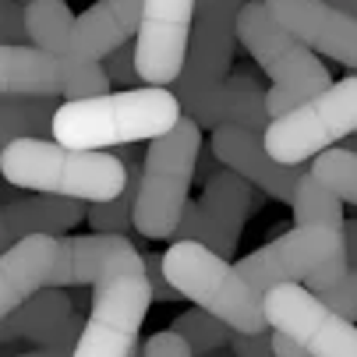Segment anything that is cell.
Masks as SVG:
<instances>
[{"instance_id": "obj_1", "label": "cell", "mask_w": 357, "mask_h": 357, "mask_svg": "<svg viewBox=\"0 0 357 357\" xmlns=\"http://www.w3.org/2000/svg\"><path fill=\"white\" fill-rule=\"evenodd\" d=\"M68 283L92 287V312L82 326L75 357H131L152 304L145 251L131 237L114 234L61 237L50 287L61 290Z\"/></svg>"}, {"instance_id": "obj_2", "label": "cell", "mask_w": 357, "mask_h": 357, "mask_svg": "<svg viewBox=\"0 0 357 357\" xmlns=\"http://www.w3.org/2000/svg\"><path fill=\"white\" fill-rule=\"evenodd\" d=\"M184 110L170 89L142 85L89 99H68L57 110L54 138L71 149L107 152L135 142H156L181 124Z\"/></svg>"}, {"instance_id": "obj_3", "label": "cell", "mask_w": 357, "mask_h": 357, "mask_svg": "<svg viewBox=\"0 0 357 357\" xmlns=\"http://www.w3.org/2000/svg\"><path fill=\"white\" fill-rule=\"evenodd\" d=\"M0 174L18 191L78 198L85 206L114 202L128 188V167L114 152L71 149L57 138H22L0 149Z\"/></svg>"}, {"instance_id": "obj_4", "label": "cell", "mask_w": 357, "mask_h": 357, "mask_svg": "<svg viewBox=\"0 0 357 357\" xmlns=\"http://www.w3.org/2000/svg\"><path fill=\"white\" fill-rule=\"evenodd\" d=\"M163 276L181 290L184 301L216 315L234 333H244V336L269 333L262 294L244 280V273L234 262L209 251L206 244L174 241L163 255Z\"/></svg>"}, {"instance_id": "obj_5", "label": "cell", "mask_w": 357, "mask_h": 357, "mask_svg": "<svg viewBox=\"0 0 357 357\" xmlns=\"http://www.w3.org/2000/svg\"><path fill=\"white\" fill-rule=\"evenodd\" d=\"M237 43L259 61V68L273 78L269 85V117H283L294 107L308 103L312 96L333 85L329 68L315 57L297 36H290L266 0H248L237 18Z\"/></svg>"}, {"instance_id": "obj_6", "label": "cell", "mask_w": 357, "mask_h": 357, "mask_svg": "<svg viewBox=\"0 0 357 357\" xmlns=\"http://www.w3.org/2000/svg\"><path fill=\"white\" fill-rule=\"evenodd\" d=\"M202 160V128L191 117H181V124L149 142L142 156V188L135 206V230L149 241L177 237L181 216L188 209V195L195 184V170Z\"/></svg>"}, {"instance_id": "obj_7", "label": "cell", "mask_w": 357, "mask_h": 357, "mask_svg": "<svg viewBox=\"0 0 357 357\" xmlns=\"http://www.w3.org/2000/svg\"><path fill=\"white\" fill-rule=\"evenodd\" d=\"M343 230L326 227V223L294 227L283 237L262 244L259 251H251L237 269L244 273V280L262 297L273 287L301 283V280H308V290L319 294V290L333 287L336 280H343L347 269H350V262H347V234Z\"/></svg>"}, {"instance_id": "obj_8", "label": "cell", "mask_w": 357, "mask_h": 357, "mask_svg": "<svg viewBox=\"0 0 357 357\" xmlns=\"http://www.w3.org/2000/svg\"><path fill=\"white\" fill-rule=\"evenodd\" d=\"M350 135H357V75L333 82L308 103L294 107L283 117H273L262 142L273 160L301 167L322 156L326 149H336Z\"/></svg>"}, {"instance_id": "obj_9", "label": "cell", "mask_w": 357, "mask_h": 357, "mask_svg": "<svg viewBox=\"0 0 357 357\" xmlns=\"http://www.w3.org/2000/svg\"><path fill=\"white\" fill-rule=\"evenodd\" d=\"M110 78L103 64L54 57L46 50L25 46H0V96H50V99H89L107 96Z\"/></svg>"}, {"instance_id": "obj_10", "label": "cell", "mask_w": 357, "mask_h": 357, "mask_svg": "<svg viewBox=\"0 0 357 357\" xmlns=\"http://www.w3.org/2000/svg\"><path fill=\"white\" fill-rule=\"evenodd\" d=\"M262 304L269 329L287 333L312 357H357V322L336 315L308 287L301 283L273 287L262 297Z\"/></svg>"}, {"instance_id": "obj_11", "label": "cell", "mask_w": 357, "mask_h": 357, "mask_svg": "<svg viewBox=\"0 0 357 357\" xmlns=\"http://www.w3.org/2000/svg\"><path fill=\"white\" fill-rule=\"evenodd\" d=\"M248 0H198L195 4V29L188 46L184 75L174 82V96L188 99L206 89H216L234 71V43H237V18Z\"/></svg>"}, {"instance_id": "obj_12", "label": "cell", "mask_w": 357, "mask_h": 357, "mask_svg": "<svg viewBox=\"0 0 357 357\" xmlns=\"http://www.w3.org/2000/svg\"><path fill=\"white\" fill-rule=\"evenodd\" d=\"M198 0H145L135 36V64L145 85H174L184 75Z\"/></svg>"}, {"instance_id": "obj_13", "label": "cell", "mask_w": 357, "mask_h": 357, "mask_svg": "<svg viewBox=\"0 0 357 357\" xmlns=\"http://www.w3.org/2000/svg\"><path fill=\"white\" fill-rule=\"evenodd\" d=\"M255 184H248L234 170H220L206 181L198 202H188V209L177 227V241H198L216 255H234L241 241V227L255 209Z\"/></svg>"}, {"instance_id": "obj_14", "label": "cell", "mask_w": 357, "mask_h": 357, "mask_svg": "<svg viewBox=\"0 0 357 357\" xmlns=\"http://www.w3.org/2000/svg\"><path fill=\"white\" fill-rule=\"evenodd\" d=\"M276 22L308 50L357 71V18L336 11L326 0H266Z\"/></svg>"}, {"instance_id": "obj_15", "label": "cell", "mask_w": 357, "mask_h": 357, "mask_svg": "<svg viewBox=\"0 0 357 357\" xmlns=\"http://www.w3.org/2000/svg\"><path fill=\"white\" fill-rule=\"evenodd\" d=\"M181 110L198 128H209V131H216V128H248V131L266 135V128L273 124V117H269V89H262L244 71H234L216 89H206L198 96L181 99Z\"/></svg>"}, {"instance_id": "obj_16", "label": "cell", "mask_w": 357, "mask_h": 357, "mask_svg": "<svg viewBox=\"0 0 357 357\" xmlns=\"http://www.w3.org/2000/svg\"><path fill=\"white\" fill-rule=\"evenodd\" d=\"M213 156L227 170L241 174L248 184L262 188L276 202H294L297 181L304 177V167H287V163L273 160L262 135L248 131V128H216L213 131Z\"/></svg>"}, {"instance_id": "obj_17", "label": "cell", "mask_w": 357, "mask_h": 357, "mask_svg": "<svg viewBox=\"0 0 357 357\" xmlns=\"http://www.w3.org/2000/svg\"><path fill=\"white\" fill-rule=\"evenodd\" d=\"M61 237H22L0 255V322L50 287L57 269Z\"/></svg>"}, {"instance_id": "obj_18", "label": "cell", "mask_w": 357, "mask_h": 357, "mask_svg": "<svg viewBox=\"0 0 357 357\" xmlns=\"http://www.w3.org/2000/svg\"><path fill=\"white\" fill-rule=\"evenodd\" d=\"M145 0H99L85 15L75 18L71 54L78 61L103 64L114 50H121L131 36H138Z\"/></svg>"}, {"instance_id": "obj_19", "label": "cell", "mask_w": 357, "mask_h": 357, "mask_svg": "<svg viewBox=\"0 0 357 357\" xmlns=\"http://www.w3.org/2000/svg\"><path fill=\"white\" fill-rule=\"evenodd\" d=\"M8 230L15 241L22 237H68L71 227L89 220V206L78 198H57V195H22L8 206H0Z\"/></svg>"}, {"instance_id": "obj_20", "label": "cell", "mask_w": 357, "mask_h": 357, "mask_svg": "<svg viewBox=\"0 0 357 357\" xmlns=\"http://www.w3.org/2000/svg\"><path fill=\"white\" fill-rule=\"evenodd\" d=\"M71 322H75L71 297L57 287H46L25 304V308H18L11 319L0 322V343L32 340L36 347H46V343H54Z\"/></svg>"}, {"instance_id": "obj_21", "label": "cell", "mask_w": 357, "mask_h": 357, "mask_svg": "<svg viewBox=\"0 0 357 357\" xmlns=\"http://www.w3.org/2000/svg\"><path fill=\"white\" fill-rule=\"evenodd\" d=\"M61 103L50 96H0V149L22 138H54Z\"/></svg>"}, {"instance_id": "obj_22", "label": "cell", "mask_w": 357, "mask_h": 357, "mask_svg": "<svg viewBox=\"0 0 357 357\" xmlns=\"http://www.w3.org/2000/svg\"><path fill=\"white\" fill-rule=\"evenodd\" d=\"M25 29L29 43L46 50L54 57H75L71 39H75V15L68 11L64 0H29L25 4Z\"/></svg>"}, {"instance_id": "obj_23", "label": "cell", "mask_w": 357, "mask_h": 357, "mask_svg": "<svg viewBox=\"0 0 357 357\" xmlns=\"http://www.w3.org/2000/svg\"><path fill=\"white\" fill-rule=\"evenodd\" d=\"M294 227H304V223H326V227H347L343 220V202L312 174L304 170V177L297 181V191H294Z\"/></svg>"}, {"instance_id": "obj_24", "label": "cell", "mask_w": 357, "mask_h": 357, "mask_svg": "<svg viewBox=\"0 0 357 357\" xmlns=\"http://www.w3.org/2000/svg\"><path fill=\"white\" fill-rule=\"evenodd\" d=\"M138 188H142V170H128V188L103 206H89V227L92 234H114V237H131L135 230V206H138Z\"/></svg>"}, {"instance_id": "obj_25", "label": "cell", "mask_w": 357, "mask_h": 357, "mask_svg": "<svg viewBox=\"0 0 357 357\" xmlns=\"http://www.w3.org/2000/svg\"><path fill=\"white\" fill-rule=\"evenodd\" d=\"M170 329H174V333H177V336H181L188 347H191V354H195V357H206V354L227 350V347L234 343V336H237V333H234L227 322H220L216 315L202 312V308L177 315Z\"/></svg>"}, {"instance_id": "obj_26", "label": "cell", "mask_w": 357, "mask_h": 357, "mask_svg": "<svg viewBox=\"0 0 357 357\" xmlns=\"http://www.w3.org/2000/svg\"><path fill=\"white\" fill-rule=\"evenodd\" d=\"M312 174L340 198L357 206V152H347L343 145L326 149L322 156L312 160Z\"/></svg>"}, {"instance_id": "obj_27", "label": "cell", "mask_w": 357, "mask_h": 357, "mask_svg": "<svg viewBox=\"0 0 357 357\" xmlns=\"http://www.w3.org/2000/svg\"><path fill=\"white\" fill-rule=\"evenodd\" d=\"M315 297H322V304H329V308L336 315H343L347 322H357V273L347 269L343 280H336L333 287L319 290Z\"/></svg>"}, {"instance_id": "obj_28", "label": "cell", "mask_w": 357, "mask_h": 357, "mask_svg": "<svg viewBox=\"0 0 357 357\" xmlns=\"http://www.w3.org/2000/svg\"><path fill=\"white\" fill-rule=\"evenodd\" d=\"M103 71L114 85H128V89H142V75H138V64H135V46L124 43L121 50H114V54L103 61Z\"/></svg>"}, {"instance_id": "obj_29", "label": "cell", "mask_w": 357, "mask_h": 357, "mask_svg": "<svg viewBox=\"0 0 357 357\" xmlns=\"http://www.w3.org/2000/svg\"><path fill=\"white\" fill-rule=\"evenodd\" d=\"M25 8L18 0H0V46H25Z\"/></svg>"}, {"instance_id": "obj_30", "label": "cell", "mask_w": 357, "mask_h": 357, "mask_svg": "<svg viewBox=\"0 0 357 357\" xmlns=\"http://www.w3.org/2000/svg\"><path fill=\"white\" fill-rule=\"evenodd\" d=\"M142 357H195V354L174 329H160L142 343Z\"/></svg>"}, {"instance_id": "obj_31", "label": "cell", "mask_w": 357, "mask_h": 357, "mask_svg": "<svg viewBox=\"0 0 357 357\" xmlns=\"http://www.w3.org/2000/svg\"><path fill=\"white\" fill-rule=\"evenodd\" d=\"M78 336H82V322L75 319L54 343H46V347H36L29 354H18V357H75V347H78Z\"/></svg>"}, {"instance_id": "obj_32", "label": "cell", "mask_w": 357, "mask_h": 357, "mask_svg": "<svg viewBox=\"0 0 357 357\" xmlns=\"http://www.w3.org/2000/svg\"><path fill=\"white\" fill-rule=\"evenodd\" d=\"M145 269H149V283H152V301H184L181 290L163 276V259L160 255H145Z\"/></svg>"}, {"instance_id": "obj_33", "label": "cell", "mask_w": 357, "mask_h": 357, "mask_svg": "<svg viewBox=\"0 0 357 357\" xmlns=\"http://www.w3.org/2000/svg\"><path fill=\"white\" fill-rule=\"evenodd\" d=\"M269 333H273V329H269ZM269 333H259V336H244V333H237L234 343H230V350H234L237 357H276L273 347H269Z\"/></svg>"}, {"instance_id": "obj_34", "label": "cell", "mask_w": 357, "mask_h": 357, "mask_svg": "<svg viewBox=\"0 0 357 357\" xmlns=\"http://www.w3.org/2000/svg\"><path fill=\"white\" fill-rule=\"evenodd\" d=\"M269 347H273V354H276V357H312V354L304 350L297 340H290L287 333H276V329L269 333Z\"/></svg>"}, {"instance_id": "obj_35", "label": "cell", "mask_w": 357, "mask_h": 357, "mask_svg": "<svg viewBox=\"0 0 357 357\" xmlns=\"http://www.w3.org/2000/svg\"><path fill=\"white\" fill-rule=\"evenodd\" d=\"M347 262H350V269L357 273V216L354 220H347Z\"/></svg>"}, {"instance_id": "obj_36", "label": "cell", "mask_w": 357, "mask_h": 357, "mask_svg": "<svg viewBox=\"0 0 357 357\" xmlns=\"http://www.w3.org/2000/svg\"><path fill=\"white\" fill-rule=\"evenodd\" d=\"M15 198H22V195H18V188H15L4 174H0V206H8V202H15Z\"/></svg>"}, {"instance_id": "obj_37", "label": "cell", "mask_w": 357, "mask_h": 357, "mask_svg": "<svg viewBox=\"0 0 357 357\" xmlns=\"http://www.w3.org/2000/svg\"><path fill=\"white\" fill-rule=\"evenodd\" d=\"M326 4H333L336 11H343V15L357 18V0H326Z\"/></svg>"}, {"instance_id": "obj_38", "label": "cell", "mask_w": 357, "mask_h": 357, "mask_svg": "<svg viewBox=\"0 0 357 357\" xmlns=\"http://www.w3.org/2000/svg\"><path fill=\"white\" fill-rule=\"evenodd\" d=\"M11 244H15V237H11V230H8L4 216H0V255H4V251H8Z\"/></svg>"}, {"instance_id": "obj_39", "label": "cell", "mask_w": 357, "mask_h": 357, "mask_svg": "<svg viewBox=\"0 0 357 357\" xmlns=\"http://www.w3.org/2000/svg\"><path fill=\"white\" fill-rule=\"evenodd\" d=\"M343 149H347V152H357V135H350V138L343 142Z\"/></svg>"}, {"instance_id": "obj_40", "label": "cell", "mask_w": 357, "mask_h": 357, "mask_svg": "<svg viewBox=\"0 0 357 357\" xmlns=\"http://www.w3.org/2000/svg\"><path fill=\"white\" fill-rule=\"evenodd\" d=\"M206 357H237V354H234V350L227 347V350H216V354H206Z\"/></svg>"}, {"instance_id": "obj_41", "label": "cell", "mask_w": 357, "mask_h": 357, "mask_svg": "<svg viewBox=\"0 0 357 357\" xmlns=\"http://www.w3.org/2000/svg\"><path fill=\"white\" fill-rule=\"evenodd\" d=\"M131 357H142V347H138V350H135V354H131Z\"/></svg>"}]
</instances>
